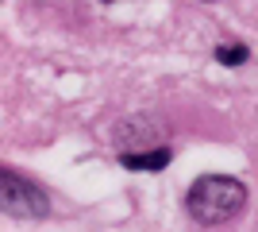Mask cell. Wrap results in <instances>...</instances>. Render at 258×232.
<instances>
[{
    "label": "cell",
    "instance_id": "cell-1",
    "mask_svg": "<svg viewBox=\"0 0 258 232\" xmlns=\"http://www.w3.org/2000/svg\"><path fill=\"white\" fill-rule=\"evenodd\" d=\"M243 209H247V186L231 174H201L185 194V213L205 228L235 221Z\"/></svg>",
    "mask_w": 258,
    "mask_h": 232
},
{
    "label": "cell",
    "instance_id": "cell-2",
    "mask_svg": "<svg viewBox=\"0 0 258 232\" xmlns=\"http://www.w3.org/2000/svg\"><path fill=\"white\" fill-rule=\"evenodd\" d=\"M0 209L8 217H46L50 213V201L35 182H27L23 174H16L12 166L0 170Z\"/></svg>",
    "mask_w": 258,
    "mask_h": 232
},
{
    "label": "cell",
    "instance_id": "cell-3",
    "mask_svg": "<svg viewBox=\"0 0 258 232\" xmlns=\"http://www.w3.org/2000/svg\"><path fill=\"white\" fill-rule=\"evenodd\" d=\"M173 163V151L170 147H154V151H119V166L123 170H166Z\"/></svg>",
    "mask_w": 258,
    "mask_h": 232
},
{
    "label": "cell",
    "instance_id": "cell-4",
    "mask_svg": "<svg viewBox=\"0 0 258 232\" xmlns=\"http://www.w3.org/2000/svg\"><path fill=\"white\" fill-rule=\"evenodd\" d=\"M250 58V51L243 43H224V47H216V62L220 66H243Z\"/></svg>",
    "mask_w": 258,
    "mask_h": 232
}]
</instances>
